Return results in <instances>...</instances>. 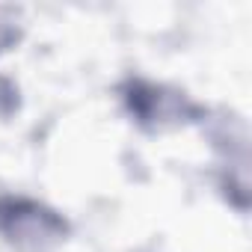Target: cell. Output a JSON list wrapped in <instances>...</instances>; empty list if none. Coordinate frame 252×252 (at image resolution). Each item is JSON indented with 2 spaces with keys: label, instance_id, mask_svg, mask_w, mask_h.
<instances>
[{
  "label": "cell",
  "instance_id": "6da1fadb",
  "mask_svg": "<svg viewBox=\"0 0 252 252\" xmlns=\"http://www.w3.org/2000/svg\"><path fill=\"white\" fill-rule=\"evenodd\" d=\"M0 234L18 249L42 252V249L63 240L65 222L54 211H48L36 202L3 199L0 202Z\"/></svg>",
  "mask_w": 252,
  "mask_h": 252
},
{
  "label": "cell",
  "instance_id": "7a4b0ae2",
  "mask_svg": "<svg viewBox=\"0 0 252 252\" xmlns=\"http://www.w3.org/2000/svg\"><path fill=\"white\" fill-rule=\"evenodd\" d=\"M131 107L137 110L140 122H158L163 125L166 119H184L190 104L181 98V95H163V89H155V86H134L131 92Z\"/></svg>",
  "mask_w": 252,
  "mask_h": 252
}]
</instances>
